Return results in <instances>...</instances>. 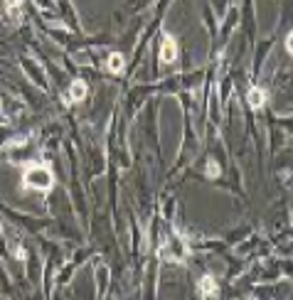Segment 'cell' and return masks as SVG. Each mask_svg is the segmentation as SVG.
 <instances>
[{
	"label": "cell",
	"mask_w": 293,
	"mask_h": 300,
	"mask_svg": "<svg viewBox=\"0 0 293 300\" xmlns=\"http://www.w3.org/2000/svg\"><path fill=\"white\" fill-rule=\"evenodd\" d=\"M200 295H202V298H214V295H217V288H214V281H212V278H202V281H200Z\"/></svg>",
	"instance_id": "cell-4"
},
{
	"label": "cell",
	"mask_w": 293,
	"mask_h": 300,
	"mask_svg": "<svg viewBox=\"0 0 293 300\" xmlns=\"http://www.w3.org/2000/svg\"><path fill=\"white\" fill-rule=\"evenodd\" d=\"M22 180H25L28 187H35V189H40V192H47L50 187L55 185L52 172H50V168H44V165H30V168H25Z\"/></svg>",
	"instance_id": "cell-1"
},
{
	"label": "cell",
	"mask_w": 293,
	"mask_h": 300,
	"mask_svg": "<svg viewBox=\"0 0 293 300\" xmlns=\"http://www.w3.org/2000/svg\"><path fill=\"white\" fill-rule=\"evenodd\" d=\"M109 69H111L113 74L124 72V57H121V54H111V57H109Z\"/></svg>",
	"instance_id": "cell-6"
},
{
	"label": "cell",
	"mask_w": 293,
	"mask_h": 300,
	"mask_svg": "<svg viewBox=\"0 0 293 300\" xmlns=\"http://www.w3.org/2000/svg\"><path fill=\"white\" fill-rule=\"evenodd\" d=\"M84 96H86V84H84V81H79V79H77V81L71 84L69 99H71V101H82Z\"/></svg>",
	"instance_id": "cell-5"
},
{
	"label": "cell",
	"mask_w": 293,
	"mask_h": 300,
	"mask_svg": "<svg viewBox=\"0 0 293 300\" xmlns=\"http://www.w3.org/2000/svg\"><path fill=\"white\" fill-rule=\"evenodd\" d=\"M5 3H8V10H17V5H20V0H5Z\"/></svg>",
	"instance_id": "cell-7"
},
{
	"label": "cell",
	"mask_w": 293,
	"mask_h": 300,
	"mask_svg": "<svg viewBox=\"0 0 293 300\" xmlns=\"http://www.w3.org/2000/svg\"><path fill=\"white\" fill-rule=\"evenodd\" d=\"M175 57H178V44H175V40L170 35H165L163 37V47H160V59L163 62H175Z\"/></svg>",
	"instance_id": "cell-2"
},
{
	"label": "cell",
	"mask_w": 293,
	"mask_h": 300,
	"mask_svg": "<svg viewBox=\"0 0 293 300\" xmlns=\"http://www.w3.org/2000/svg\"><path fill=\"white\" fill-rule=\"evenodd\" d=\"M247 99H249V106H251V108H261V106L266 103V91H261V89H256V86H254V89L249 91V96H247Z\"/></svg>",
	"instance_id": "cell-3"
}]
</instances>
